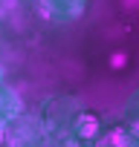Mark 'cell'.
I'll use <instances>...</instances> for the list:
<instances>
[{"label":"cell","instance_id":"1","mask_svg":"<svg viewBox=\"0 0 139 147\" xmlns=\"http://www.w3.org/2000/svg\"><path fill=\"white\" fill-rule=\"evenodd\" d=\"M113 66H125V55H113Z\"/></svg>","mask_w":139,"mask_h":147}]
</instances>
